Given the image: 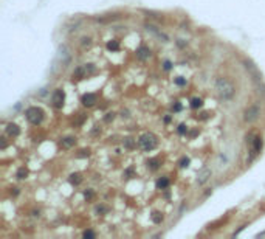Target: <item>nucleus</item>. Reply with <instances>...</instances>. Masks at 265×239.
Instances as JSON below:
<instances>
[{
    "label": "nucleus",
    "mask_w": 265,
    "mask_h": 239,
    "mask_svg": "<svg viewBox=\"0 0 265 239\" xmlns=\"http://www.w3.org/2000/svg\"><path fill=\"white\" fill-rule=\"evenodd\" d=\"M138 143H140L141 149L152 151V149H155V147H157V145H158V140H157V137L153 134H149V132H147V134H143L140 137Z\"/></svg>",
    "instance_id": "f03ea898"
},
{
    "label": "nucleus",
    "mask_w": 265,
    "mask_h": 239,
    "mask_svg": "<svg viewBox=\"0 0 265 239\" xmlns=\"http://www.w3.org/2000/svg\"><path fill=\"white\" fill-rule=\"evenodd\" d=\"M0 140H2V149H5V147H6V140H5V137H2Z\"/></svg>",
    "instance_id": "c756f323"
},
{
    "label": "nucleus",
    "mask_w": 265,
    "mask_h": 239,
    "mask_svg": "<svg viewBox=\"0 0 265 239\" xmlns=\"http://www.w3.org/2000/svg\"><path fill=\"white\" fill-rule=\"evenodd\" d=\"M262 138L260 137H254V138L251 140V154L253 155H256V154H259L260 152V149H262Z\"/></svg>",
    "instance_id": "423d86ee"
},
{
    "label": "nucleus",
    "mask_w": 265,
    "mask_h": 239,
    "mask_svg": "<svg viewBox=\"0 0 265 239\" xmlns=\"http://www.w3.org/2000/svg\"><path fill=\"white\" fill-rule=\"evenodd\" d=\"M107 211V208H104V207H98L96 208V213H106Z\"/></svg>",
    "instance_id": "c85d7f7f"
},
{
    "label": "nucleus",
    "mask_w": 265,
    "mask_h": 239,
    "mask_svg": "<svg viewBox=\"0 0 265 239\" xmlns=\"http://www.w3.org/2000/svg\"><path fill=\"white\" fill-rule=\"evenodd\" d=\"M124 145L127 146V147H133V141H132V138H126V140H124Z\"/></svg>",
    "instance_id": "a878e982"
},
{
    "label": "nucleus",
    "mask_w": 265,
    "mask_h": 239,
    "mask_svg": "<svg viewBox=\"0 0 265 239\" xmlns=\"http://www.w3.org/2000/svg\"><path fill=\"white\" fill-rule=\"evenodd\" d=\"M137 58L141 59V61H146L151 58V50H149L147 47H140L137 50Z\"/></svg>",
    "instance_id": "1a4fd4ad"
},
{
    "label": "nucleus",
    "mask_w": 265,
    "mask_h": 239,
    "mask_svg": "<svg viewBox=\"0 0 265 239\" xmlns=\"http://www.w3.org/2000/svg\"><path fill=\"white\" fill-rule=\"evenodd\" d=\"M259 115H260L259 107H257V106H251V107H248L247 110H245V113H243V120L248 121V123H251V121H254Z\"/></svg>",
    "instance_id": "39448f33"
},
{
    "label": "nucleus",
    "mask_w": 265,
    "mask_h": 239,
    "mask_svg": "<svg viewBox=\"0 0 265 239\" xmlns=\"http://www.w3.org/2000/svg\"><path fill=\"white\" fill-rule=\"evenodd\" d=\"M85 197H87V199H91V197H93V193H91V191H85Z\"/></svg>",
    "instance_id": "7c9ffc66"
},
{
    "label": "nucleus",
    "mask_w": 265,
    "mask_h": 239,
    "mask_svg": "<svg viewBox=\"0 0 265 239\" xmlns=\"http://www.w3.org/2000/svg\"><path fill=\"white\" fill-rule=\"evenodd\" d=\"M88 45H90V37H82V47L85 48Z\"/></svg>",
    "instance_id": "393cba45"
},
{
    "label": "nucleus",
    "mask_w": 265,
    "mask_h": 239,
    "mask_svg": "<svg viewBox=\"0 0 265 239\" xmlns=\"http://www.w3.org/2000/svg\"><path fill=\"white\" fill-rule=\"evenodd\" d=\"M167 186H169V180L166 179V177H161V179L157 180V188H158V189H164Z\"/></svg>",
    "instance_id": "4468645a"
},
{
    "label": "nucleus",
    "mask_w": 265,
    "mask_h": 239,
    "mask_svg": "<svg viewBox=\"0 0 265 239\" xmlns=\"http://www.w3.org/2000/svg\"><path fill=\"white\" fill-rule=\"evenodd\" d=\"M26 176H28V169H26V168H24V166H22V168H19V169H17L16 177H17L19 180H24Z\"/></svg>",
    "instance_id": "dca6fc26"
},
{
    "label": "nucleus",
    "mask_w": 265,
    "mask_h": 239,
    "mask_svg": "<svg viewBox=\"0 0 265 239\" xmlns=\"http://www.w3.org/2000/svg\"><path fill=\"white\" fill-rule=\"evenodd\" d=\"M208 116H209V113L203 112V113H202V116H200V118H202V120H206V118H208Z\"/></svg>",
    "instance_id": "2f4dec72"
},
{
    "label": "nucleus",
    "mask_w": 265,
    "mask_h": 239,
    "mask_svg": "<svg viewBox=\"0 0 265 239\" xmlns=\"http://www.w3.org/2000/svg\"><path fill=\"white\" fill-rule=\"evenodd\" d=\"M189 163H191L189 158H188V157H183V158H180L178 165H180V168H188V166H189Z\"/></svg>",
    "instance_id": "aec40b11"
},
{
    "label": "nucleus",
    "mask_w": 265,
    "mask_h": 239,
    "mask_svg": "<svg viewBox=\"0 0 265 239\" xmlns=\"http://www.w3.org/2000/svg\"><path fill=\"white\" fill-rule=\"evenodd\" d=\"M175 84L177 86H186V79L182 78V76H178V78H175Z\"/></svg>",
    "instance_id": "4be33fe9"
},
{
    "label": "nucleus",
    "mask_w": 265,
    "mask_h": 239,
    "mask_svg": "<svg viewBox=\"0 0 265 239\" xmlns=\"http://www.w3.org/2000/svg\"><path fill=\"white\" fill-rule=\"evenodd\" d=\"M177 131H178V134H180V135H185L186 132H188V126H186V124H180Z\"/></svg>",
    "instance_id": "412c9836"
},
{
    "label": "nucleus",
    "mask_w": 265,
    "mask_h": 239,
    "mask_svg": "<svg viewBox=\"0 0 265 239\" xmlns=\"http://www.w3.org/2000/svg\"><path fill=\"white\" fill-rule=\"evenodd\" d=\"M51 101H53V106H54L56 109H61V107H62V106H64V101H65V93H64V90H62V89L54 90Z\"/></svg>",
    "instance_id": "20e7f679"
},
{
    "label": "nucleus",
    "mask_w": 265,
    "mask_h": 239,
    "mask_svg": "<svg viewBox=\"0 0 265 239\" xmlns=\"http://www.w3.org/2000/svg\"><path fill=\"white\" fill-rule=\"evenodd\" d=\"M82 236H84V238H95V233H93L91 230H85V231L82 233Z\"/></svg>",
    "instance_id": "b1692460"
},
{
    "label": "nucleus",
    "mask_w": 265,
    "mask_h": 239,
    "mask_svg": "<svg viewBox=\"0 0 265 239\" xmlns=\"http://www.w3.org/2000/svg\"><path fill=\"white\" fill-rule=\"evenodd\" d=\"M202 106H203L202 98H192V100H191V107L192 109H200Z\"/></svg>",
    "instance_id": "f3484780"
},
{
    "label": "nucleus",
    "mask_w": 265,
    "mask_h": 239,
    "mask_svg": "<svg viewBox=\"0 0 265 239\" xmlns=\"http://www.w3.org/2000/svg\"><path fill=\"white\" fill-rule=\"evenodd\" d=\"M163 68H164V70H171V68H172V64L169 62V61H166V62H164V65H163Z\"/></svg>",
    "instance_id": "cd10ccee"
},
{
    "label": "nucleus",
    "mask_w": 265,
    "mask_h": 239,
    "mask_svg": "<svg viewBox=\"0 0 265 239\" xmlns=\"http://www.w3.org/2000/svg\"><path fill=\"white\" fill-rule=\"evenodd\" d=\"M180 109H182V106H180V104H175V106H174V110H175V112H178Z\"/></svg>",
    "instance_id": "473e14b6"
},
{
    "label": "nucleus",
    "mask_w": 265,
    "mask_h": 239,
    "mask_svg": "<svg viewBox=\"0 0 265 239\" xmlns=\"http://www.w3.org/2000/svg\"><path fill=\"white\" fill-rule=\"evenodd\" d=\"M147 166H149L151 169H153V171L158 169V166H160V160H158V158H151V160L147 162Z\"/></svg>",
    "instance_id": "a211bd4d"
},
{
    "label": "nucleus",
    "mask_w": 265,
    "mask_h": 239,
    "mask_svg": "<svg viewBox=\"0 0 265 239\" xmlns=\"http://www.w3.org/2000/svg\"><path fill=\"white\" fill-rule=\"evenodd\" d=\"M152 221L155 222V224H161V222L164 221L163 213H160V211H153V213H152Z\"/></svg>",
    "instance_id": "ddd939ff"
},
{
    "label": "nucleus",
    "mask_w": 265,
    "mask_h": 239,
    "mask_svg": "<svg viewBox=\"0 0 265 239\" xmlns=\"http://www.w3.org/2000/svg\"><path fill=\"white\" fill-rule=\"evenodd\" d=\"M88 154H90V151H88V149H82V151H81V154H79V157H85V155L88 157Z\"/></svg>",
    "instance_id": "bb28decb"
},
{
    "label": "nucleus",
    "mask_w": 265,
    "mask_h": 239,
    "mask_svg": "<svg viewBox=\"0 0 265 239\" xmlns=\"http://www.w3.org/2000/svg\"><path fill=\"white\" fill-rule=\"evenodd\" d=\"M75 143H76V140L73 138V137H67V138H64L62 141H61V146L65 147V149H68V147H71Z\"/></svg>",
    "instance_id": "f8f14e48"
},
{
    "label": "nucleus",
    "mask_w": 265,
    "mask_h": 239,
    "mask_svg": "<svg viewBox=\"0 0 265 239\" xmlns=\"http://www.w3.org/2000/svg\"><path fill=\"white\" fill-rule=\"evenodd\" d=\"M6 134H8L9 137H19V134H20V129H19L17 124L9 123L8 126H6Z\"/></svg>",
    "instance_id": "9b49d317"
},
{
    "label": "nucleus",
    "mask_w": 265,
    "mask_h": 239,
    "mask_svg": "<svg viewBox=\"0 0 265 239\" xmlns=\"http://www.w3.org/2000/svg\"><path fill=\"white\" fill-rule=\"evenodd\" d=\"M96 100H98V98H96V95H95V93H85V95L82 96V100H81V101H82L84 106H87V107H91V106H95Z\"/></svg>",
    "instance_id": "0eeeda50"
},
{
    "label": "nucleus",
    "mask_w": 265,
    "mask_h": 239,
    "mask_svg": "<svg viewBox=\"0 0 265 239\" xmlns=\"http://www.w3.org/2000/svg\"><path fill=\"white\" fill-rule=\"evenodd\" d=\"M216 90H217V95L225 101H229L233 100L234 93H236V87L229 79L226 78H219L216 81Z\"/></svg>",
    "instance_id": "f257e3e1"
},
{
    "label": "nucleus",
    "mask_w": 265,
    "mask_h": 239,
    "mask_svg": "<svg viewBox=\"0 0 265 239\" xmlns=\"http://www.w3.org/2000/svg\"><path fill=\"white\" fill-rule=\"evenodd\" d=\"M87 75V68L85 67H78L75 71H73V81H81V79H84Z\"/></svg>",
    "instance_id": "9d476101"
},
{
    "label": "nucleus",
    "mask_w": 265,
    "mask_h": 239,
    "mask_svg": "<svg viewBox=\"0 0 265 239\" xmlns=\"http://www.w3.org/2000/svg\"><path fill=\"white\" fill-rule=\"evenodd\" d=\"M26 115V120L30 121L31 124H34V126H37V124L42 123V120H44V110L39 107H28L25 112Z\"/></svg>",
    "instance_id": "7ed1b4c3"
},
{
    "label": "nucleus",
    "mask_w": 265,
    "mask_h": 239,
    "mask_svg": "<svg viewBox=\"0 0 265 239\" xmlns=\"http://www.w3.org/2000/svg\"><path fill=\"white\" fill-rule=\"evenodd\" d=\"M113 118H115V113L110 112V113H107V115L104 116V121H106V123H110V121H113Z\"/></svg>",
    "instance_id": "5701e85b"
},
{
    "label": "nucleus",
    "mask_w": 265,
    "mask_h": 239,
    "mask_svg": "<svg viewBox=\"0 0 265 239\" xmlns=\"http://www.w3.org/2000/svg\"><path fill=\"white\" fill-rule=\"evenodd\" d=\"M107 48L110 51H116L120 50V44H118V40H110V42H107Z\"/></svg>",
    "instance_id": "6ab92c4d"
},
{
    "label": "nucleus",
    "mask_w": 265,
    "mask_h": 239,
    "mask_svg": "<svg viewBox=\"0 0 265 239\" xmlns=\"http://www.w3.org/2000/svg\"><path fill=\"white\" fill-rule=\"evenodd\" d=\"M81 182H82V177H81L79 172H75V174H71V176H70V183L71 185H79Z\"/></svg>",
    "instance_id": "2eb2a0df"
},
{
    "label": "nucleus",
    "mask_w": 265,
    "mask_h": 239,
    "mask_svg": "<svg viewBox=\"0 0 265 239\" xmlns=\"http://www.w3.org/2000/svg\"><path fill=\"white\" fill-rule=\"evenodd\" d=\"M211 177V169H208V168H203L200 172H198V176H197V183L198 185H203L206 180H208Z\"/></svg>",
    "instance_id": "6e6552de"
}]
</instances>
